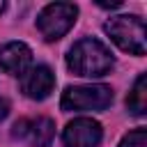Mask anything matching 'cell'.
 I'll use <instances>...</instances> for the list:
<instances>
[{
	"label": "cell",
	"mask_w": 147,
	"mask_h": 147,
	"mask_svg": "<svg viewBox=\"0 0 147 147\" xmlns=\"http://www.w3.org/2000/svg\"><path fill=\"white\" fill-rule=\"evenodd\" d=\"M113 64H115L113 53L99 39H92V37L76 41L67 53V67L76 76L99 78V76H106L113 69Z\"/></svg>",
	"instance_id": "1"
},
{
	"label": "cell",
	"mask_w": 147,
	"mask_h": 147,
	"mask_svg": "<svg viewBox=\"0 0 147 147\" xmlns=\"http://www.w3.org/2000/svg\"><path fill=\"white\" fill-rule=\"evenodd\" d=\"M55 136V122L51 117H25L11 126V138L32 147H51Z\"/></svg>",
	"instance_id": "5"
},
{
	"label": "cell",
	"mask_w": 147,
	"mask_h": 147,
	"mask_svg": "<svg viewBox=\"0 0 147 147\" xmlns=\"http://www.w3.org/2000/svg\"><path fill=\"white\" fill-rule=\"evenodd\" d=\"M126 108L136 117L145 115V110H147V76L145 74H140L136 78V83H133V87L126 96Z\"/></svg>",
	"instance_id": "9"
},
{
	"label": "cell",
	"mask_w": 147,
	"mask_h": 147,
	"mask_svg": "<svg viewBox=\"0 0 147 147\" xmlns=\"http://www.w3.org/2000/svg\"><path fill=\"white\" fill-rule=\"evenodd\" d=\"M5 7H7V5H5V2H2V0H0V14H2V11H5Z\"/></svg>",
	"instance_id": "11"
},
{
	"label": "cell",
	"mask_w": 147,
	"mask_h": 147,
	"mask_svg": "<svg viewBox=\"0 0 147 147\" xmlns=\"http://www.w3.org/2000/svg\"><path fill=\"white\" fill-rule=\"evenodd\" d=\"M113 103V90L108 85H71L62 92L60 106L67 113L106 110Z\"/></svg>",
	"instance_id": "3"
},
{
	"label": "cell",
	"mask_w": 147,
	"mask_h": 147,
	"mask_svg": "<svg viewBox=\"0 0 147 147\" xmlns=\"http://www.w3.org/2000/svg\"><path fill=\"white\" fill-rule=\"evenodd\" d=\"M119 147H147V131H145V129H133V131H129V133L119 140Z\"/></svg>",
	"instance_id": "10"
},
{
	"label": "cell",
	"mask_w": 147,
	"mask_h": 147,
	"mask_svg": "<svg viewBox=\"0 0 147 147\" xmlns=\"http://www.w3.org/2000/svg\"><path fill=\"white\" fill-rule=\"evenodd\" d=\"M32 64V51L23 41H9L0 48V69L9 76H23Z\"/></svg>",
	"instance_id": "8"
},
{
	"label": "cell",
	"mask_w": 147,
	"mask_h": 147,
	"mask_svg": "<svg viewBox=\"0 0 147 147\" xmlns=\"http://www.w3.org/2000/svg\"><path fill=\"white\" fill-rule=\"evenodd\" d=\"M103 138L101 124L92 117H76L62 131L64 147H96Z\"/></svg>",
	"instance_id": "6"
},
{
	"label": "cell",
	"mask_w": 147,
	"mask_h": 147,
	"mask_svg": "<svg viewBox=\"0 0 147 147\" xmlns=\"http://www.w3.org/2000/svg\"><path fill=\"white\" fill-rule=\"evenodd\" d=\"M103 30L122 51H126L131 55H145L147 30H145V21L140 16H133V14L113 16L110 21H106Z\"/></svg>",
	"instance_id": "2"
},
{
	"label": "cell",
	"mask_w": 147,
	"mask_h": 147,
	"mask_svg": "<svg viewBox=\"0 0 147 147\" xmlns=\"http://www.w3.org/2000/svg\"><path fill=\"white\" fill-rule=\"evenodd\" d=\"M78 7L74 2H51L37 16V30L46 41L62 39L76 23Z\"/></svg>",
	"instance_id": "4"
},
{
	"label": "cell",
	"mask_w": 147,
	"mask_h": 147,
	"mask_svg": "<svg viewBox=\"0 0 147 147\" xmlns=\"http://www.w3.org/2000/svg\"><path fill=\"white\" fill-rule=\"evenodd\" d=\"M55 87V74L46 64L30 67L21 76V92L32 101H44Z\"/></svg>",
	"instance_id": "7"
}]
</instances>
